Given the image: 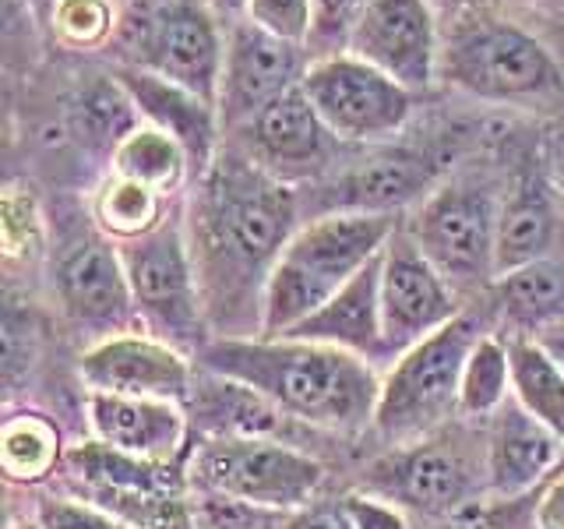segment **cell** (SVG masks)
Instances as JSON below:
<instances>
[{
  "mask_svg": "<svg viewBox=\"0 0 564 529\" xmlns=\"http://www.w3.org/2000/svg\"><path fill=\"white\" fill-rule=\"evenodd\" d=\"M247 14H251V25L286 43H300L311 32L314 8L311 0H247Z\"/></svg>",
  "mask_w": 564,
  "mask_h": 529,
  "instance_id": "d6a6232c",
  "label": "cell"
},
{
  "mask_svg": "<svg viewBox=\"0 0 564 529\" xmlns=\"http://www.w3.org/2000/svg\"><path fill=\"white\" fill-rule=\"evenodd\" d=\"M349 46L402 88H423L434 75V22L423 0H370Z\"/></svg>",
  "mask_w": 564,
  "mask_h": 529,
  "instance_id": "4fadbf2b",
  "label": "cell"
},
{
  "mask_svg": "<svg viewBox=\"0 0 564 529\" xmlns=\"http://www.w3.org/2000/svg\"><path fill=\"white\" fill-rule=\"evenodd\" d=\"M78 378L88 392L163 399L181 406H187L194 392V367L187 353L145 332H117L96 339L82 353Z\"/></svg>",
  "mask_w": 564,
  "mask_h": 529,
  "instance_id": "8fae6325",
  "label": "cell"
},
{
  "mask_svg": "<svg viewBox=\"0 0 564 529\" xmlns=\"http://www.w3.org/2000/svg\"><path fill=\"white\" fill-rule=\"evenodd\" d=\"M113 14L106 0H61L57 4V32L75 46H96L106 40Z\"/></svg>",
  "mask_w": 564,
  "mask_h": 529,
  "instance_id": "836d02e7",
  "label": "cell"
},
{
  "mask_svg": "<svg viewBox=\"0 0 564 529\" xmlns=\"http://www.w3.org/2000/svg\"><path fill=\"white\" fill-rule=\"evenodd\" d=\"M511 399V353L498 335H480L469 349L458 385V417L490 420Z\"/></svg>",
  "mask_w": 564,
  "mask_h": 529,
  "instance_id": "83f0119b",
  "label": "cell"
},
{
  "mask_svg": "<svg viewBox=\"0 0 564 529\" xmlns=\"http://www.w3.org/2000/svg\"><path fill=\"white\" fill-rule=\"evenodd\" d=\"M431 184L427 159L413 152H381L364 159L332 184V212H375L392 216V208L413 202Z\"/></svg>",
  "mask_w": 564,
  "mask_h": 529,
  "instance_id": "44dd1931",
  "label": "cell"
},
{
  "mask_svg": "<svg viewBox=\"0 0 564 529\" xmlns=\"http://www.w3.org/2000/svg\"><path fill=\"white\" fill-rule=\"evenodd\" d=\"M64 463L57 423L43 413H14L0 431V466L11 484H43Z\"/></svg>",
  "mask_w": 564,
  "mask_h": 529,
  "instance_id": "4316f807",
  "label": "cell"
},
{
  "mask_svg": "<svg viewBox=\"0 0 564 529\" xmlns=\"http://www.w3.org/2000/svg\"><path fill=\"white\" fill-rule=\"evenodd\" d=\"M219 8H247V0H216Z\"/></svg>",
  "mask_w": 564,
  "mask_h": 529,
  "instance_id": "60d3db41",
  "label": "cell"
},
{
  "mask_svg": "<svg viewBox=\"0 0 564 529\" xmlns=\"http://www.w3.org/2000/svg\"><path fill=\"white\" fill-rule=\"evenodd\" d=\"M187 516L191 529H279L282 519H286L279 511L205 490H194V498L187 501Z\"/></svg>",
  "mask_w": 564,
  "mask_h": 529,
  "instance_id": "4dcf8cb0",
  "label": "cell"
},
{
  "mask_svg": "<svg viewBox=\"0 0 564 529\" xmlns=\"http://www.w3.org/2000/svg\"><path fill=\"white\" fill-rule=\"evenodd\" d=\"M501 205L487 187L452 184L434 191L413 219V240L452 287H484L498 279Z\"/></svg>",
  "mask_w": 564,
  "mask_h": 529,
  "instance_id": "8992f818",
  "label": "cell"
},
{
  "mask_svg": "<svg viewBox=\"0 0 564 529\" xmlns=\"http://www.w3.org/2000/svg\"><path fill=\"white\" fill-rule=\"evenodd\" d=\"M57 300L85 328H99L117 335V328L128 322L134 311L131 282L123 272L120 247H110L106 240H82L57 261L53 272Z\"/></svg>",
  "mask_w": 564,
  "mask_h": 529,
  "instance_id": "5bb4252c",
  "label": "cell"
},
{
  "mask_svg": "<svg viewBox=\"0 0 564 529\" xmlns=\"http://www.w3.org/2000/svg\"><path fill=\"white\" fill-rule=\"evenodd\" d=\"M32 522L40 529H131L102 505L78 498H40L32 511Z\"/></svg>",
  "mask_w": 564,
  "mask_h": 529,
  "instance_id": "1f68e13d",
  "label": "cell"
},
{
  "mask_svg": "<svg viewBox=\"0 0 564 529\" xmlns=\"http://www.w3.org/2000/svg\"><path fill=\"white\" fill-rule=\"evenodd\" d=\"M123 272L131 282L134 311L152 328V335L166 339L176 349L202 343V300L198 272L184 247L181 229L163 223L155 234L120 247Z\"/></svg>",
  "mask_w": 564,
  "mask_h": 529,
  "instance_id": "52a82bcc",
  "label": "cell"
},
{
  "mask_svg": "<svg viewBox=\"0 0 564 529\" xmlns=\"http://www.w3.org/2000/svg\"><path fill=\"white\" fill-rule=\"evenodd\" d=\"M564 455V441L546 431L540 420L529 417L516 399H508L498 413L487 420L484 434V466H487V494L511 501L533 490Z\"/></svg>",
  "mask_w": 564,
  "mask_h": 529,
  "instance_id": "9a60e30c",
  "label": "cell"
},
{
  "mask_svg": "<svg viewBox=\"0 0 564 529\" xmlns=\"http://www.w3.org/2000/svg\"><path fill=\"white\" fill-rule=\"evenodd\" d=\"M536 529H564V473L540 494V501H536Z\"/></svg>",
  "mask_w": 564,
  "mask_h": 529,
  "instance_id": "74e56055",
  "label": "cell"
},
{
  "mask_svg": "<svg viewBox=\"0 0 564 529\" xmlns=\"http://www.w3.org/2000/svg\"><path fill=\"white\" fill-rule=\"evenodd\" d=\"M357 8L360 0H314V22L322 32H339L343 25H349Z\"/></svg>",
  "mask_w": 564,
  "mask_h": 529,
  "instance_id": "f35d334b",
  "label": "cell"
},
{
  "mask_svg": "<svg viewBox=\"0 0 564 529\" xmlns=\"http://www.w3.org/2000/svg\"><path fill=\"white\" fill-rule=\"evenodd\" d=\"M293 202L290 191L261 173L229 170L212 198V247H219L226 269L261 276L269 282L272 264L290 244Z\"/></svg>",
  "mask_w": 564,
  "mask_h": 529,
  "instance_id": "ba28073f",
  "label": "cell"
},
{
  "mask_svg": "<svg viewBox=\"0 0 564 529\" xmlns=\"http://www.w3.org/2000/svg\"><path fill=\"white\" fill-rule=\"evenodd\" d=\"M392 234L395 219L375 212H328L300 226L282 247L261 290L258 339H282L300 322H307L384 251Z\"/></svg>",
  "mask_w": 564,
  "mask_h": 529,
  "instance_id": "7a4b0ae2",
  "label": "cell"
},
{
  "mask_svg": "<svg viewBox=\"0 0 564 529\" xmlns=\"http://www.w3.org/2000/svg\"><path fill=\"white\" fill-rule=\"evenodd\" d=\"M480 335V322L463 311L455 322L392 360L381 378L375 410V428L388 445H416V441L437 434L458 413L463 367Z\"/></svg>",
  "mask_w": 564,
  "mask_h": 529,
  "instance_id": "3957f363",
  "label": "cell"
},
{
  "mask_svg": "<svg viewBox=\"0 0 564 529\" xmlns=\"http://www.w3.org/2000/svg\"><path fill=\"white\" fill-rule=\"evenodd\" d=\"M448 71L458 85L487 99H522L557 88V67L546 50L511 25H487L463 35Z\"/></svg>",
  "mask_w": 564,
  "mask_h": 529,
  "instance_id": "7c38bea8",
  "label": "cell"
},
{
  "mask_svg": "<svg viewBox=\"0 0 564 529\" xmlns=\"http://www.w3.org/2000/svg\"><path fill=\"white\" fill-rule=\"evenodd\" d=\"M282 339L335 346L357 353V357L370 360L375 367L381 360H395L384 343V325H381V255L352 276L328 304L317 307L307 322H300L293 332L282 335Z\"/></svg>",
  "mask_w": 564,
  "mask_h": 529,
  "instance_id": "e0dca14e",
  "label": "cell"
},
{
  "mask_svg": "<svg viewBox=\"0 0 564 529\" xmlns=\"http://www.w3.org/2000/svg\"><path fill=\"white\" fill-rule=\"evenodd\" d=\"M300 75L296 43L279 40L258 25H240L234 32L223 78V102L229 117L258 114L264 102L290 93Z\"/></svg>",
  "mask_w": 564,
  "mask_h": 529,
  "instance_id": "ac0fdd59",
  "label": "cell"
},
{
  "mask_svg": "<svg viewBox=\"0 0 564 529\" xmlns=\"http://www.w3.org/2000/svg\"><path fill=\"white\" fill-rule=\"evenodd\" d=\"M533 339L551 353V357L557 360V367L564 370V325H554V328H546L540 335H533Z\"/></svg>",
  "mask_w": 564,
  "mask_h": 529,
  "instance_id": "ab89813d",
  "label": "cell"
},
{
  "mask_svg": "<svg viewBox=\"0 0 564 529\" xmlns=\"http://www.w3.org/2000/svg\"><path fill=\"white\" fill-rule=\"evenodd\" d=\"M11 529H40L32 519H25V522H18V526H11Z\"/></svg>",
  "mask_w": 564,
  "mask_h": 529,
  "instance_id": "b9f144b4",
  "label": "cell"
},
{
  "mask_svg": "<svg viewBox=\"0 0 564 529\" xmlns=\"http://www.w3.org/2000/svg\"><path fill=\"white\" fill-rule=\"evenodd\" d=\"M88 428L106 449L123 455L149 458V463H170L181 455L187 441V410L181 402L163 399H131L88 392Z\"/></svg>",
  "mask_w": 564,
  "mask_h": 529,
  "instance_id": "2e32d148",
  "label": "cell"
},
{
  "mask_svg": "<svg viewBox=\"0 0 564 529\" xmlns=\"http://www.w3.org/2000/svg\"><path fill=\"white\" fill-rule=\"evenodd\" d=\"M120 85L138 110L152 120V128L181 141L194 163H208L212 134H216V128H212V102L163 75H149V71H123Z\"/></svg>",
  "mask_w": 564,
  "mask_h": 529,
  "instance_id": "7402d4cb",
  "label": "cell"
},
{
  "mask_svg": "<svg viewBox=\"0 0 564 529\" xmlns=\"http://www.w3.org/2000/svg\"><path fill=\"white\" fill-rule=\"evenodd\" d=\"M325 123L314 114L304 88L293 85L290 93L264 102L251 117V141L269 159L272 166L282 170H304L325 159Z\"/></svg>",
  "mask_w": 564,
  "mask_h": 529,
  "instance_id": "603a6c76",
  "label": "cell"
},
{
  "mask_svg": "<svg viewBox=\"0 0 564 529\" xmlns=\"http://www.w3.org/2000/svg\"><path fill=\"white\" fill-rule=\"evenodd\" d=\"M322 481V463L279 438H202L187 463L194 490L226 494L279 516L314 505Z\"/></svg>",
  "mask_w": 564,
  "mask_h": 529,
  "instance_id": "277c9868",
  "label": "cell"
},
{
  "mask_svg": "<svg viewBox=\"0 0 564 529\" xmlns=\"http://www.w3.org/2000/svg\"><path fill=\"white\" fill-rule=\"evenodd\" d=\"M152 64L159 75L184 85L187 93L202 96L205 102L219 93V40L212 29L208 14L191 4V0H176L170 4L152 29L149 40Z\"/></svg>",
  "mask_w": 564,
  "mask_h": 529,
  "instance_id": "d6986e66",
  "label": "cell"
},
{
  "mask_svg": "<svg viewBox=\"0 0 564 529\" xmlns=\"http://www.w3.org/2000/svg\"><path fill=\"white\" fill-rule=\"evenodd\" d=\"M511 353V399L564 441V370L533 335L508 339Z\"/></svg>",
  "mask_w": 564,
  "mask_h": 529,
  "instance_id": "484cf974",
  "label": "cell"
},
{
  "mask_svg": "<svg viewBox=\"0 0 564 529\" xmlns=\"http://www.w3.org/2000/svg\"><path fill=\"white\" fill-rule=\"evenodd\" d=\"M187 420L202 438H279L290 417L251 385L205 370L202 378H194Z\"/></svg>",
  "mask_w": 564,
  "mask_h": 529,
  "instance_id": "ffe728a7",
  "label": "cell"
},
{
  "mask_svg": "<svg viewBox=\"0 0 564 529\" xmlns=\"http://www.w3.org/2000/svg\"><path fill=\"white\" fill-rule=\"evenodd\" d=\"M4 251L14 258V255H29L32 244H35V212H32V202L22 198L18 191H11L4 198Z\"/></svg>",
  "mask_w": 564,
  "mask_h": 529,
  "instance_id": "d590c367",
  "label": "cell"
},
{
  "mask_svg": "<svg viewBox=\"0 0 564 529\" xmlns=\"http://www.w3.org/2000/svg\"><path fill=\"white\" fill-rule=\"evenodd\" d=\"M187 152L176 138H170L159 128H134L128 138L113 149V173L128 176V181L145 184L159 194L173 191L184 181Z\"/></svg>",
  "mask_w": 564,
  "mask_h": 529,
  "instance_id": "f1b7e54d",
  "label": "cell"
},
{
  "mask_svg": "<svg viewBox=\"0 0 564 529\" xmlns=\"http://www.w3.org/2000/svg\"><path fill=\"white\" fill-rule=\"evenodd\" d=\"M367 490L420 516H458L487 494L484 445L469 449V441L441 438L437 431L416 445L395 449L392 458L378 463Z\"/></svg>",
  "mask_w": 564,
  "mask_h": 529,
  "instance_id": "5b68a950",
  "label": "cell"
},
{
  "mask_svg": "<svg viewBox=\"0 0 564 529\" xmlns=\"http://www.w3.org/2000/svg\"><path fill=\"white\" fill-rule=\"evenodd\" d=\"M279 529H352V522L346 519V511L335 505H307L293 511V516L282 519Z\"/></svg>",
  "mask_w": 564,
  "mask_h": 529,
  "instance_id": "8d00e7d4",
  "label": "cell"
},
{
  "mask_svg": "<svg viewBox=\"0 0 564 529\" xmlns=\"http://www.w3.org/2000/svg\"><path fill=\"white\" fill-rule=\"evenodd\" d=\"M300 88L322 117L328 134L343 141H370L399 131L410 117V93L360 57H332L314 64Z\"/></svg>",
  "mask_w": 564,
  "mask_h": 529,
  "instance_id": "9c48e42d",
  "label": "cell"
},
{
  "mask_svg": "<svg viewBox=\"0 0 564 529\" xmlns=\"http://www.w3.org/2000/svg\"><path fill=\"white\" fill-rule=\"evenodd\" d=\"M339 508L346 511L352 529H410V522H405L402 508L395 501H388L381 494H370V490L346 494Z\"/></svg>",
  "mask_w": 564,
  "mask_h": 529,
  "instance_id": "e575fe53",
  "label": "cell"
},
{
  "mask_svg": "<svg viewBox=\"0 0 564 529\" xmlns=\"http://www.w3.org/2000/svg\"><path fill=\"white\" fill-rule=\"evenodd\" d=\"M93 216L106 237L123 240V244L149 237L166 223L163 194L138 181H128V176H113V181H106L99 187L93 202Z\"/></svg>",
  "mask_w": 564,
  "mask_h": 529,
  "instance_id": "f546056e",
  "label": "cell"
},
{
  "mask_svg": "<svg viewBox=\"0 0 564 529\" xmlns=\"http://www.w3.org/2000/svg\"><path fill=\"white\" fill-rule=\"evenodd\" d=\"M452 529H466V526H452Z\"/></svg>",
  "mask_w": 564,
  "mask_h": 529,
  "instance_id": "7bdbcfd3",
  "label": "cell"
},
{
  "mask_svg": "<svg viewBox=\"0 0 564 529\" xmlns=\"http://www.w3.org/2000/svg\"><path fill=\"white\" fill-rule=\"evenodd\" d=\"M463 314L455 287L420 251L410 229L388 237L381 251V325L392 357L423 343Z\"/></svg>",
  "mask_w": 564,
  "mask_h": 529,
  "instance_id": "30bf717a",
  "label": "cell"
},
{
  "mask_svg": "<svg viewBox=\"0 0 564 529\" xmlns=\"http://www.w3.org/2000/svg\"><path fill=\"white\" fill-rule=\"evenodd\" d=\"M494 304L519 335L564 325V264L543 258L494 279Z\"/></svg>",
  "mask_w": 564,
  "mask_h": 529,
  "instance_id": "cb8c5ba5",
  "label": "cell"
},
{
  "mask_svg": "<svg viewBox=\"0 0 564 529\" xmlns=\"http://www.w3.org/2000/svg\"><path fill=\"white\" fill-rule=\"evenodd\" d=\"M554 244V208L540 181H522L501 205L498 219V276L543 261Z\"/></svg>",
  "mask_w": 564,
  "mask_h": 529,
  "instance_id": "d4e9b609",
  "label": "cell"
},
{
  "mask_svg": "<svg viewBox=\"0 0 564 529\" xmlns=\"http://www.w3.org/2000/svg\"><path fill=\"white\" fill-rule=\"evenodd\" d=\"M198 357L205 370L251 385L307 428L360 431L375 423L381 375L357 353L304 339H216Z\"/></svg>",
  "mask_w": 564,
  "mask_h": 529,
  "instance_id": "6da1fadb",
  "label": "cell"
}]
</instances>
